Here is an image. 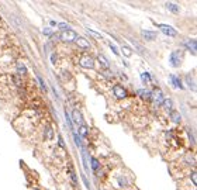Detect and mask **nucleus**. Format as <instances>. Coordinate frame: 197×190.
<instances>
[{
    "instance_id": "obj_1",
    "label": "nucleus",
    "mask_w": 197,
    "mask_h": 190,
    "mask_svg": "<svg viewBox=\"0 0 197 190\" xmlns=\"http://www.w3.org/2000/svg\"><path fill=\"white\" fill-rule=\"evenodd\" d=\"M182 58H183V52H182V51H173V52L171 53L169 61H171V63L173 66H180Z\"/></svg>"
},
{
    "instance_id": "obj_2",
    "label": "nucleus",
    "mask_w": 197,
    "mask_h": 190,
    "mask_svg": "<svg viewBox=\"0 0 197 190\" xmlns=\"http://www.w3.org/2000/svg\"><path fill=\"white\" fill-rule=\"evenodd\" d=\"M156 26L159 27L162 31H164L165 35H169V37H176V35H177V31L175 30V28H172V27L165 26V24H156Z\"/></svg>"
},
{
    "instance_id": "obj_3",
    "label": "nucleus",
    "mask_w": 197,
    "mask_h": 190,
    "mask_svg": "<svg viewBox=\"0 0 197 190\" xmlns=\"http://www.w3.org/2000/svg\"><path fill=\"white\" fill-rule=\"evenodd\" d=\"M61 40H64V41H68V42H70V41H73L76 40V33H75L73 30H66L64 31V33L61 34Z\"/></svg>"
},
{
    "instance_id": "obj_4",
    "label": "nucleus",
    "mask_w": 197,
    "mask_h": 190,
    "mask_svg": "<svg viewBox=\"0 0 197 190\" xmlns=\"http://www.w3.org/2000/svg\"><path fill=\"white\" fill-rule=\"evenodd\" d=\"M113 92H114V96L117 97V99H124V97L127 96L125 89H124L123 86H120V85H116V86L113 87Z\"/></svg>"
},
{
    "instance_id": "obj_5",
    "label": "nucleus",
    "mask_w": 197,
    "mask_h": 190,
    "mask_svg": "<svg viewBox=\"0 0 197 190\" xmlns=\"http://www.w3.org/2000/svg\"><path fill=\"white\" fill-rule=\"evenodd\" d=\"M80 65H82L83 68L90 69V68H93V58H92L90 55H83L82 59H80Z\"/></svg>"
},
{
    "instance_id": "obj_6",
    "label": "nucleus",
    "mask_w": 197,
    "mask_h": 190,
    "mask_svg": "<svg viewBox=\"0 0 197 190\" xmlns=\"http://www.w3.org/2000/svg\"><path fill=\"white\" fill-rule=\"evenodd\" d=\"M169 77H171V82L175 87H177V89H183V83H182V80L179 79V77L175 76V75H171Z\"/></svg>"
},
{
    "instance_id": "obj_7",
    "label": "nucleus",
    "mask_w": 197,
    "mask_h": 190,
    "mask_svg": "<svg viewBox=\"0 0 197 190\" xmlns=\"http://www.w3.org/2000/svg\"><path fill=\"white\" fill-rule=\"evenodd\" d=\"M76 42L80 48H85V49L90 47V44L87 42V40H85V38H76Z\"/></svg>"
},
{
    "instance_id": "obj_8",
    "label": "nucleus",
    "mask_w": 197,
    "mask_h": 190,
    "mask_svg": "<svg viewBox=\"0 0 197 190\" xmlns=\"http://www.w3.org/2000/svg\"><path fill=\"white\" fill-rule=\"evenodd\" d=\"M187 48L193 52V55H196V40H191V41H187L186 42Z\"/></svg>"
},
{
    "instance_id": "obj_9",
    "label": "nucleus",
    "mask_w": 197,
    "mask_h": 190,
    "mask_svg": "<svg viewBox=\"0 0 197 190\" xmlns=\"http://www.w3.org/2000/svg\"><path fill=\"white\" fill-rule=\"evenodd\" d=\"M142 35H144L145 38H147V40H155V35H156V34L154 33V31H142Z\"/></svg>"
},
{
    "instance_id": "obj_10",
    "label": "nucleus",
    "mask_w": 197,
    "mask_h": 190,
    "mask_svg": "<svg viewBox=\"0 0 197 190\" xmlns=\"http://www.w3.org/2000/svg\"><path fill=\"white\" fill-rule=\"evenodd\" d=\"M79 137H87V127L85 124L79 125Z\"/></svg>"
},
{
    "instance_id": "obj_11",
    "label": "nucleus",
    "mask_w": 197,
    "mask_h": 190,
    "mask_svg": "<svg viewBox=\"0 0 197 190\" xmlns=\"http://www.w3.org/2000/svg\"><path fill=\"white\" fill-rule=\"evenodd\" d=\"M72 116H73V118H75V121H76L77 124H80V125H82V116H80V113H79V110H75L73 111V114H72Z\"/></svg>"
},
{
    "instance_id": "obj_12",
    "label": "nucleus",
    "mask_w": 197,
    "mask_h": 190,
    "mask_svg": "<svg viewBox=\"0 0 197 190\" xmlns=\"http://www.w3.org/2000/svg\"><path fill=\"white\" fill-rule=\"evenodd\" d=\"M138 94H140L141 97H144V99H151V97H152V94H151L148 90H138Z\"/></svg>"
},
{
    "instance_id": "obj_13",
    "label": "nucleus",
    "mask_w": 197,
    "mask_h": 190,
    "mask_svg": "<svg viewBox=\"0 0 197 190\" xmlns=\"http://www.w3.org/2000/svg\"><path fill=\"white\" fill-rule=\"evenodd\" d=\"M166 7L171 11H173V13H177V11L180 10V9H179V6H176V4H173V3H166Z\"/></svg>"
},
{
    "instance_id": "obj_14",
    "label": "nucleus",
    "mask_w": 197,
    "mask_h": 190,
    "mask_svg": "<svg viewBox=\"0 0 197 190\" xmlns=\"http://www.w3.org/2000/svg\"><path fill=\"white\" fill-rule=\"evenodd\" d=\"M45 137H47V140H52L53 131H52V128H51V127H47V128H45Z\"/></svg>"
},
{
    "instance_id": "obj_15",
    "label": "nucleus",
    "mask_w": 197,
    "mask_h": 190,
    "mask_svg": "<svg viewBox=\"0 0 197 190\" xmlns=\"http://www.w3.org/2000/svg\"><path fill=\"white\" fill-rule=\"evenodd\" d=\"M155 103H156V104H162V103H164V97H162L160 90H158V94H156V99H155Z\"/></svg>"
},
{
    "instance_id": "obj_16",
    "label": "nucleus",
    "mask_w": 197,
    "mask_h": 190,
    "mask_svg": "<svg viewBox=\"0 0 197 190\" xmlns=\"http://www.w3.org/2000/svg\"><path fill=\"white\" fill-rule=\"evenodd\" d=\"M90 160H92V169L93 170L99 169V160H97L96 158H90Z\"/></svg>"
},
{
    "instance_id": "obj_17",
    "label": "nucleus",
    "mask_w": 197,
    "mask_h": 190,
    "mask_svg": "<svg viewBox=\"0 0 197 190\" xmlns=\"http://www.w3.org/2000/svg\"><path fill=\"white\" fill-rule=\"evenodd\" d=\"M171 116H172V120H173L175 123H180L182 117H180V114H179V113H172Z\"/></svg>"
},
{
    "instance_id": "obj_18",
    "label": "nucleus",
    "mask_w": 197,
    "mask_h": 190,
    "mask_svg": "<svg viewBox=\"0 0 197 190\" xmlns=\"http://www.w3.org/2000/svg\"><path fill=\"white\" fill-rule=\"evenodd\" d=\"M99 61H100V63H103V65H104V68H108V61H107L103 55H100V57H99Z\"/></svg>"
},
{
    "instance_id": "obj_19",
    "label": "nucleus",
    "mask_w": 197,
    "mask_h": 190,
    "mask_svg": "<svg viewBox=\"0 0 197 190\" xmlns=\"http://www.w3.org/2000/svg\"><path fill=\"white\" fill-rule=\"evenodd\" d=\"M123 53L125 55V57H131V53H132V51H131L130 48H127V47H123Z\"/></svg>"
},
{
    "instance_id": "obj_20",
    "label": "nucleus",
    "mask_w": 197,
    "mask_h": 190,
    "mask_svg": "<svg viewBox=\"0 0 197 190\" xmlns=\"http://www.w3.org/2000/svg\"><path fill=\"white\" fill-rule=\"evenodd\" d=\"M69 173H70V177H72V180H73V183L76 184V176H75V170H73V168H72V166L69 168Z\"/></svg>"
},
{
    "instance_id": "obj_21",
    "label": "nucleus",
    "mask_w": 197,
    "mask_h": 190,
    "mask_svg": "<svg viewBox=\"0 0 197 190\" xmlns=\"http://www.w3.org/2000/svg\"><path fill=\"white\" fill-rule=\"evenodd\" d=\"M141 79H142V82H145V83H147V82H149L151 76L148 73H142V75H141Z\"/></svg>"
},
{
    "instance_id": "obj_22",
    "label": "nucleus",
    "mask_w": 197,
    "mask_h": 190,
    "mask_svg": "<svg viewBox=\"0 0 197 190\" xmlns=\"http://www.w3.org/2000/svg\"><path fill=\"white\" fill-rule=\"evenodd\" d=\"M73 138H75V142H76L77 147H82V144H80V140H79V135L76 133H73Z\"/></svg>"
},
{
    "instance_id": "obj_23",
    "label": "nucleus",
    "mask_w": 197,
    "mask_h": 190,
    "mask_svg": "<svg viewBox=\"0 0 197 190\" xmlns=\"http://www.w3.org/2000/svg\"><path fill=\"white\" fill-rule=\"evenodd\" d=\"M164 104H165V107H166L167 110H171L172 109V100H164Z\"/></svg>"
},
{
    "instance_id": "obj_24",
    "label": "nucleus",
    "mask_w": 197,
    "mask_h": 190,
    "mask_svg": "<svg viewBox=\"0 0 197 190\" xmlns=\"http://www.w3.org/2000/svg\"><path fill=\"white\" fill-rule=\"evenodd\" d=\"M58 26H59V28H61V30H64V31L69 30V26H68V24H65V23H59V24H58Z\"/></svg>"
},
{
    "instance_id": "obj_25",
    "label": "nucleus",
    "mask_w": 197,
    "mask_h": 190,
    "mask_svg": "<svg viewBox=\"0 0 197 190\" xmlns=\"http://www.w3.org/2000/svg\"><path fill=\"white\" fill-rule=\"evenodd\" d=\"M37 79H38V83H40V85H41V87H42V89H44V90H47V86H45V85H44V82H42V79H41V77H40V76H38V77H37Z\"/></svg>"
},
{
    "instance_id": "obj_26",
    "label": "nucleus",
    "mask_w": 197,
    "mask_h": 190,
    "mask_svg": "<svg viewBox=\"0 0 197 190\" xmlns=\"http://www.w3.org/2000/svg\"><path fill=\"white\" fill-rule=\"evenodd\" d=\"M89 33H90L92 35H93V37H96V38H101V35H100V34H97L96 31H93V30H89Z\"/></svg>"
},
{
    "instance_id": "obj_27",
    "label": "nucleus",
    "mask_w": 197,
    "mask_h": 190,
    "mask_svg": "<svg viewBox=\"0 0 197 190\" xmlns=\"http://www.w3.org/2000/svg\"><path fill=\"white\" fill-rule=\"evenodd\" d=\"M18 72H23V73H26V66H24V65H21V63H18Z\"/></svg>"
},
{
    "instance_id": "obj_28",
    "label": "nucleus",
    "mask_w": 197,
    "mask_h": 190,
    "mask_svg": "<svg viewBox=\"0 0 197 190\" xmlns=\"http://www.w3.org/2000/svg\"><path fill=\"white\" fill-rule=\"evenodd\" d=\"M191 180H193L194 184L197 183V175H196V172H193V173H191Z\"/></svg>"
},
{
    "instance_id": "obj_29",
    "label": "nucleus",
    "mask_w": 197,
    "mask_h": 190,
    "mask_svg": "<svg viewBox=\"0 0 197 190\" xmlns=\"http://www.w3.org/2000/svg\"><path fill=\"white\" fill-rule=\"evenodd\" d=\"M110 48H111V51H113L114 53H118V51H117V48H116V45H113V44H110Z\"/></svg>"
},
{
    "instance_id": "obj_30",
    "label": "nucleus",
    "mask_w": 197,
    "mask_h": 190,
    "mask_svg": "<svg viewBox=\"0 0 197 190\" xmlns=\"http://www.w3.org/2000/svg\"><path fill=\"white\" fill-rule=\"evenodd\" d=\"M59 145H61V148H65V144H64V140L59 137Z\"/></svg>"
}]
</instances>
